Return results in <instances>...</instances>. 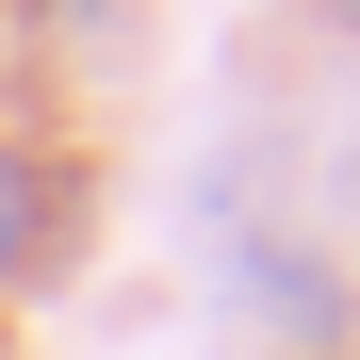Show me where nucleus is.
I'll return each mask as SVG.
<instances>
[]
</instances>
